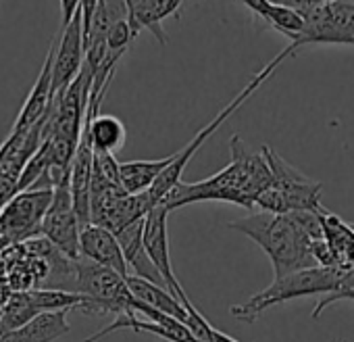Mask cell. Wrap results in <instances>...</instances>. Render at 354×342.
<instances>
[{
  "instance_id": "277c9868",
  "label": "cell",
  "mask_w": 354,
  "mask_h": 342,
  "mask_svg": "<svg viewBox=\"0 0 354 342\" xmlns=\"http://www.w3.org/2000/svg\"><path fill=\"white\" fill-rule=\"evenodd\" d=\"M344 271H346L344 267H308V269H300V271L275 278L265 290L252 294L248 300H244L240 305H234L230 309V313L244 323H252L267 309H271L275 305L288 303L292 298L331 292Z\"/></svg>"
},
{
  "instance_id": "52a82bcc",
  "label": "cell",
  "mask_w": 354,
  "mask_h": 342,
  "mask_svg": "<svg viewBox=\"0 0 354 342\" xmlns=\"http://www.w3.org/2000/svg\"><path fill=\"white\" fill-rule=\"evenodd\" d=\"M80 232L82 224L73 209L69 180L53 188L50 205L42 217L38 236L44 238L50 246H55L69 261L80 259Z\"/></svg>"
},
{
  "instance_id": "cb8c5ba5",
  "label": "cell",
  "mask_w": 354,
  "mask_h": 342,
  "mask_svg": "<svg viewBox=\"0 0 354 342\" xmlns=\"http://www.w3.org/2000/svg\"><path fill=\"white\" fill-rule=\"evenodd\" d=\"M240 3H244L257 17H261L263 21L267 19V13H269V9H271V0H240Z\"/></svg>"
},
{
  "instance_id": "3957f363",
  "label": "cell",
  "mask_w": 354,
  "mask_h": 342,
  "mask_svg": "<svg viewBox=\"0 0 354 342\" xmlns=\"http://www.w3.org/2000/svg\"><path fill=\"white\" fill-rule=\"evenodd\" d=\"M269 171H271V184L267 190L261 192L254 207L259 211L275 213V215H288L294 211H313L321 213V182L310 180L304 176L300 169L283 161L273 148L263 146L261 148Z\"/></svg>"
},
{
  "instance_id": "e0dca14e",
  "label": "cell",
  "mask_w": 354,
  "mask_h": 342,
  "mask_svg": "<svg viewBox=\"0 0 354 342\" xmlns=\"http://www.w3.org/2000/svg\"><path fill=\"white\" fill-rule=\"evenodd\" d=\"M117 330H136V332H148V334H156L160 336L162 340L167 342H198L196 336L180 321H173V323H154L150 319H138L136 313H129V315H117V319L106 325L104 330L92 334L88 340L84 342H96L100 340L102 336H109Z\"/></svg>"
},
{
  "instance_id": "ffe728a7",
  "label": "cell",
  "mask_w": 354,
  "mask_h": 342,
  "mask_svg": "<svg viewBox=\"0 0 354 342\" xmlns=\"http://www.w3.org/2000/svg\"><path fill=\"white\" fill-rule=\"evenodd\" d=\"M339 300H354V267L346 269V271L342 273V278L337 280V284L333 286V290L327 292V294H323V296L317 300V305H315L310 317L317 319L327 307H331L333 303H339Z\"/></svg>"
},
{
  "instance_id": "d6986e66",
  "label": "cell",
  "mask_w": 354,
  "mask_h": 342,
  "mask_svg": "<svg viewBox=\"0 0 354 342\" xmlns=\"http://www.w3.org/2000/svg\"><path fill=\"white\" fill-rule=\"evenodd\" d=\"M267 26H271L273 30H277L279 34L288 36L290 42L298 40V36L302 34V15L286 9V7H279V5H271L269 13H267V19H265Z\"/></svg>"
},
{
  "instance_id": "5bb4252c",
  "label": "cell",
  "mask_w": 354,
  "mask_h": 342,
  "mask_svg": "<svg viewBox=\"0 0 354 342\" xmlns=\"http://www.w3.org/2000/svg\"><path fill=\"white\" fill-rule=\"evenodd\" d=\"M98 102H90L86 109L84 117V132L88 134L92 142V150H102V152H117L125 146L127 140V129L123 121L115 115H102Z\"/></svg>"
},
{
  "instance_id": "44dd1931",
  "label": "cell",
  "mask_w": 354,
  "mask_h": 342,
  "mask_svg": "<svg viewBox=\"0 0 354 342\" xmlns=\"http://www.w3.org/2000/svg\"><path fill=\"white\" fill-rule=\"evenodd\" d=\"M104 40H106L109 53H121V55H125L129 42L133 40L127 19H119V17L115 15L113 21L109 24V30H106Z\"/></svg>"
},
{
  "instance_id": "7a4b0ae2",
  "label": "cell",
  "mask_w": 354,
  "mask_h": 342,
  "mask_svg": "<svg viewBox=\"0 0 354 342\" xmlns=\"http://www.w3.org/2000/svg\"><path fill=\"white\" fill-rule=\"evenodd\" d=\"M227 228L248 236L267 253L275 278L308 267H319L310 253L313 240L292 222L290 215L257 211L248 217L227 224Z\"/></svg>"
},
{
  "instance_id": "2e32d148",
  "label": "cell",
  "mask_w": 354,
  "mask_h": 342,
  "mask_svg": "<svg viewBox=\"0 0 354 342\" xmlns=\"http://www.w3.org/2000/svg\"><path fill=\"white\" fill-rule=\"evenodd\" d=\"M142 224L144 219L123 228L117 236V242L121 246V253L125 257V263H127V269H129V276H136V278H142V280H148L156 286H162L165 288V282L160 280L158 271L154 269L152 261L148 259V253L144 249V242H142Z\"/></svg>"
},
{
  "instance_id": "8992f818",
  "label": "cell",
  "mask_w": 354,
  "mask_h": 342,
  "mask_svg": "<svg viewBox=\"0 0 354 342\" xmlns=\"http://www.w3.org/2000/svg\"><path fill=\"white\" fill-rule=\"evenodd\" d=\"M302 34L290 42L296 51L306 44L354 46V3L327 0L325 5L302 15Z\"/></svg>"
},
{
  "instance_id": "484cf974",
  "label": "cell",
  "mask_w": 354,
  "mask_h": 342,
  "mask_svg": "<svg viewBox=\"0 0 354 342\" xmlns=\"http://www.w3.org/2000/svg\"><path fill=\"white\" fill-rule=\"evenodd\" d=\"M0 3H3V0H0Z\"/></svg>"
},
{
  "instance_id": "8fae6325",
  "label": "cell",
  "mask_w": 354,
  "mask_h": 342,
  "mask_svg": "<svg viewBox=\"0 0 354 342\" xmlns=\"http://www.w3.org/2000/svg\"><path fill=\"white\" fill-rule=\"evenodd\" d=\"M80 257H86L98 265H104L113 271H117L121 278L129 276L125 257L121 253V246L117 242V236L100 226L88 224L80 232Z\"/></svg>"
},
{
  "instance_id": "7402d4cb",
  "label": "cell",
  "mask_w": 354,
  "mask_h": 342,
  "mask_svg": "<svg viewBox=\"0 0 354 342\" xmlns=\"http://www.w3.org/2000/svg\"><path fill=\"white\" fill-rule=\"evenodd\" d=\"M92 171L98 176H102L104 180H109L111 184H119V161L115 159L113 152H102V150H94L92 154Z\"/></svg>"
},
{
  "instance_id": "603a6c76",
  "label": "cell",
  "mask_w": 354,
  "mask_h": 342,
  "mask_svg": "<svg viewBox=\"0 0 354 342\" xmlns=\"http://www.w3.org/2000/svg\"><path fill=\"white\" fill-rule=\"evenodd\" d=\"M271 3L279 5V7H286V9H290V11L298 13V15H304V13L313 11V9L325 5L327 0H271Z\"/></svg>"
},
{
  "instance_id": "ac0fdd59",
  "label": "cell",
  "mask_w": 354,
  "mask_h": 342,
  "mask_svg": "<svg viewBox=\"0 0 354 342\" xmlns=\"http://www.w3.org/2000/svg\"><path fill=\"white\" fill-rule=\"evenodd\" d=\"M169 156L152 161H125L119 163V184L127 195H142L152 188L158 176L169 165Z\"/></svg>"
},
{
  "instance_id": "5b68a950",
  "label": "cell",
  "mask_w": 354,
  "mask_h": 342,
  "mask_svg": "<svg viewBox=\"0 0 354 342\" xmlns=\"http://www.w3.org/2000/svg\"><path fill=\"white\" fill-rule=\"evenodd\" d=\"M73 292L88 296L102 315H129L138 305V300L127 290L125 278L86 257L73 261Z\"/></svg>"
},
{
  "instance_id": "4fadbf2b",
  "label": "cell",
  "mask_w": 354,
  "mask_h": 342,
  "mask_svg": "<svg viewBox=\"0 0 354 342\" xmlns=\"http://www.w3.org/2000/svg\"><path fill=\"white\" fill-rule=\"evenodd\" d=\"M127 11V24L131 36L138 38L140 30H150L160 44L167 42L162 32V19L180 9L182 0H121Z\"/></svg>"
},
{
  "instance_id": "9a60e30c",
  "label": "cell",
  "mask_w": 354,
  "mask_h": 342,
  "mask_svg": "<svg viewBox=\"0 0 354 342\" xmlns=\"http://www.w3.org/2000/svg\"><path fill=\"white\" fill-rule=\"evenodd\" d=\"M71 330L67 311H46L28 319L24 325L3 332L0 342H53Z\"/></svg>"
},
{
  "instance_id": "d4e9b609",
  "label": "cell",
  "mask_w": 354,
  "mask_h": 342,
  "mask_svg": "<svg viewBox=\"0 0 354 342\" xmlns=\"http://www.w3.org/2000/svg\"><path fill=\"white\" fill-rule=\"evenodd\" d=\"M77 9H80V0H61V28H65L73 19Z\"/></svg>"
},
{
  "instance_id": "30bf717a",
  "label": "cell",
  "mask_w": 354,
  "mask_h": 342,
  "mask_svg": "<svg viewBox=\"0 0 354 342\" xmlns=\"http://www.w3.org/2000/svg\"><path fill=\"white\" fill-rule=\"evenodd\" d=\"M55 59H53V96L67 88L80 73L84 65V32H82V13L75 11L73 19L61 28V32L55 36Z\"/></svg>"
},
{
  "instance_id": "7c38bea8",
  "label": "cell",
  "mask_w": 354,
  "mask_h": 342,
  "mask_svg": "<svg viewBox=\"0 0 354 342\" xmlns=\"http://www.w3.org/2000/svg\"><path fill=\"white\" fill-rule=\"evenodd\" d=\"M55 46H57V38H53L50 42V48H48V55L44 59V65L40 69V75L32 88V92L28 94L19 115H17V121L11 129V134H21V132H28L32 125H36L38 121H42L48 113V107H50V100H53V92H50V86H53V59H55Z\"/></svg>"
},
{
  "instance_id": "9c48e42d",
  "label": "cell",
  "mask_w": 354,
  "mask_h": 342,
  "mask_svg": "<svg viewBox=\"0 0 354 342\" xmlns=\"http://www.w3.org/2000/svg\"><path fill=\"white\" fill-rule=\"evenodd\" d=\"M167 217L169 211L158 203L156 207H152L142 224V242L144 249L148 253V259L152 261L154 269L158 271L160 280L165 282V288L180 300L186 311L190 313L192 309H196L192 305V300L188 298L186 290L182 288V284L177 282L173 267H171V257H169V240H167Z\"/></svg>"
},
{
  "instance_id": "6da1fadb",
  "label": "cell",
  "mask_w": 354,
  "mask_h": 342,
  "mask_svg": "<svg viewBox=\"0 0 354 342\" xmlns=\"http://www.w3.org/2000/svg\"><path fill=\"white\" fill-rule=\"evenodd\" d=\"M232 161L217 171L215 176L201 182H184L180 180L160 201V205L171 213L194 203L221 201L234 203L244 209H254L257 199L271 184V171L263 156V152L252 150L244 144L240 136H232L230 140Z\"/></svg>"
},
{
  "instance_id": "ba28073f",
  "label": "cell",
  "mask_w": 354,
  "mask_h": 342,
  "mask_svg": "<svg viewBox=\"0 0 354 342\" xmlns=\"http://www.w3.org/2000/svg\"><path fill=\"white\" fill-rule=\"evenodd\" d=\"M50 199H53L50 188L26 190L13 195L11 201L0 209V246L38 236Z\"/></svg>"
}]
</instances>
